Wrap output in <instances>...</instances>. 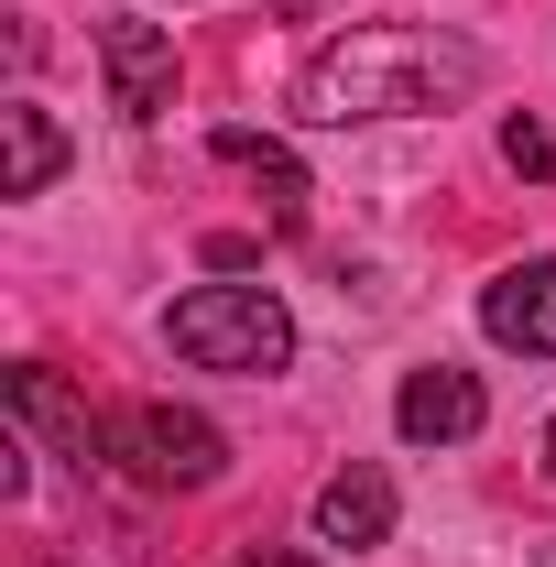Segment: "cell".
Masks as SVG:
<instances>
[{
	"label": "cell",
	"instance_id": "obj_9",
	"mask_svg": "<svg viewBox=\"0 0 556 567\" xmlns=\"http://www.w3.org/2000/svg\"><path fill=\"white\" fill-rule=\"evenodd\" d=\"M317 535H328V546H382V535H393V481H382L371 458L339 470V481L317 492Z\"/></svg>",
	"mask_w": 556,
	"mask_h": 567
},
{
	"label": "cell",
	"instance_id": "obj_14",
	"mask_svg": "<svg viewBox=\"0 0 556 567\" xmlns=\"http://www.w3.org/2000/svg\"><path fill=\"white\" fill-rule=\"evenodd\" d=\"M546 481H556V415H546Z\"/></svg>",
	"mask_w": 556,
	"mask_h": 567
},
{
	"label": "cell",
	"instance_id": "obj_6",
	"mask_svg": "<svg viewBox=\"0 0 556 567\" xmlns=\"http://www.w3.org/2000/svg\"><path fill=\"white\" fill-rule=\"evenodd\" d=\"M393 425H404V447H459V436H481V425H491L481 371H459V360H425V371H404Z\"/></svg>",
	"mask_w": 556,
	"mask_h": 567
},
{
	"label": "cell",
	"instance_id": "obj_3",
	"mask_svg": "<svg viewBox=\"0 0 556 567\" xmlns=\"http://www.w3.org/2000/svg\"><path fill=\"white\" fill-rule=\"evenodd\" d=\"M110 458H132V481H153V492H208L229 470V436L197 404H132L110 425Z\"/></svg>",
	"mask_w": 556,
	"mask_h": 567
},
{
	"label": "cell",
	"instance_id": "obj_1",
	"mask_svg": "<svg viewBox=\"0 0 556 567\" xmlns=\"http://www.w3.org/2000/svg\"><path fill=\"white\" fill-rule=\"evenodd\" d=\"M481 87V44L447 22H349L295 66V121L349 132V121H415V110H459Z\"/></svg>",
	"mask_w": 556,
	"mask_h": 567
},
{
	"label": "cell",
	"instance_id": "obj_5",
	"mask_svg": "<svg viewBox=\"0 0 556 567\" xmlns=\"http://www.w3.org/2000/svg\"><path fill=\"white\" fill-rule=\"evenodd\" d=\"M99 66H110V110L121 121H164L175 110V33L164 22H132V11H110L99 22Z\"/></svg>",
	"mask_w": 556,
	"mask_h": 567
},
{
	"label": "cell",
	"instance_id": "obj_10",
	"mask_svg": "<svg viewBox=\"0 0 556 567\" xmlns=\"http://www.w3.org/2000/svg\"><path fill=\"white\" fill-rule=\"evenodd\" d=\"M55 164H66V132H55L33 99H11V110H0V197H44Z\"/></svg>",
	"mask_w": 556,
	"mask_h": 567
},
{
	"label": "cell",
	"instance_id": "obj_15",
	"mask_svg": "<svg viewBox=\"0 0 556 567\" xmlns=\"http://www.w3.org/2000/svg\"><path fill=\"white\" fill-rule=\"evenodd\" d=\"M535 567H556V546H546V557H535Z\"/></svg>",
	"mask_w": 556,
	"mask_h": 567
},
{
	"label": "cell",
	"instance_id": "obj_7",
	"mask_svg": "<svg viewBox=\"0 0 556 567\" xmlns=\"http://www.w3.org/2000/svg\"><path fill=\"white\" fill-rule=\"evenodd\" d=\"M481 339L513 360H556V251L481 284Z\"/></svg>",
	"mask_w": 556,
	"mask_h": 567
},
{
	"label": "cell",
	"instance_id": "obj_13",
	"mask_svg": "<svg viewBox=\"0 0 556 567\" xmlns=\"http://www.w3.org/2000/svg\"><path fill=\"white\" fill-rule=\"evenodd\" d=\"M229 567H317V557H295V546H240Z\"/></svg>",
	"mask_w": 556,
	"mask_h": 567
},
{
	"label": "cell",
	"instance_id": "obj_2",
	"mask_svg": "<svg viewBox=\"0 0 556 567\" xmlns=\"http://www.w3.org/2000/svg\"><path fill=\"white\" fill-rule=\"evenodd\" d=\"M164 339H175V360H197V371L262 382V371L295 360V317H284L274 284H197V295L164 306Z\"/></svg>",
	"mask_w": 556,
	"mask_h": 567
},
{
	"label": "cell",
	"instance_id": "obj_12",
	"mask_svg": "<svg viewBox=\"0 0 556 567\" xmlns=\"http://www.w3.org/2000/svg\"><path fill=\"white\" fill-rule=\"evenodd\" d=\"M251 262H262V240H240V229H218V240H208V274H251Z\"/></svg>",
	"mask_w": 556,
	"mask_h": 567
},
{
	"label": "cell",
	"instance_id": "obj_8",
	"mask_svg": "<svg viewBox=\"0 0 556 567\" xmlns=\"http://www.w3.org/2000/svg\"><path fill=\"white\" fill-rule=\"evenodd\" d=\"M208 153L229 164V175H251V186H262L274 229H295V218H306V197H317V186H306V164H295L274 132H251V121H218V132H208Z\"/></svg>",
	"mask_w": 556,
	"mask_h": 567
},
{
	"label": "cell",
	"instance_id": "obj_11",
	"mask_svg": "<svg viewBox=\"0 0 556 567\" xmlns=\"http://www.w3.org/2000/svg\"><path fill=\"white\" fill-rule=\"evenodd\" d=\"M502 164H513L524 186H556V121H535V110H513V121H502Z\"/></svg>",
	"mask_w": 556,
	"mask_h": 567
},
{
	"label": "cell",
	"instance_id": "obj_4",
	"mask_svg": "<svg viewBox=\"0 0 556 567\" xmlns=\"http://www.w3.org/2000/svg\"><path fill=\"white\" fill-rule=\"evenodd\" d=\"M0 404H11V425H33L55 458H76V470H99L110 458V425L87 415V393H76L66 371H44V360H11L0 371Z\"/></svg>",
	"mask_w": 556,
	"mask_h": 567
}]
</instances>
